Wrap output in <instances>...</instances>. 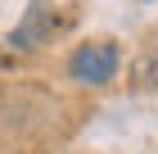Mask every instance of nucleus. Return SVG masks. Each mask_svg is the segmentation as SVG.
Wrapping results in <instances>:
<instances>
[{
    "label": "nucleus",
    "mask_w": 158,
    "mask_h": 154,
    "mask_svg": "<svg viewBox=\"0 0 158 154\" xmlns=\"http://www.w3.org/2000/svg\"><path fill=\"white\" fill-rule=\"evenodd\" d=\"M118 68H122V46L99 36V41H86L68 55V77L77 86H113L118 82Z\"/></svg>",
    "instance_id": "nucleus-1"
},
{
    "label": "nucleus",
    "mask_w": 158,
    "mask_h": 154,
    "mask_svg": "<svg viewBox=\"0 0 158 154\" xmlns=\"http://www.w3.org/2000/svg\"><path fill=\"white\" fill-rule=\"evenodd\" d=\"M54 32H59V14H54V5L50 0H32L23 14V23L9 32V46L14 50H41L54 41Z\"/></svg>",
    "instance_id": "nucleus-2"
},
{
    "label": "nucleus",
    "mask_w": 158,
    "mask_h": 154,
    "mask_svg": "<svg viewBox=\"0 0 158 154\" xmlns=\"http://www.w3.org/2000/svg\"><path fill=\"white\" fill-rule=\"evenodd\" d=\"M131 77H135V86H158V50H149V55L135 59Z\"/></svg>",
    "instance_id": "nucleus-3"
}]
</instances>
